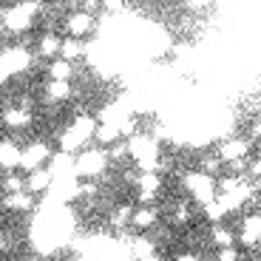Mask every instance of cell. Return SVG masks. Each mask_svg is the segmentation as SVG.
<instances>
[{"mask_svg": "<svg viewBox=\"0 0 261 261\" xmlns=\"http://www.w3.org/2000/svg\"><path fill=\"white\" fill-rule=\"evenodd\" d=\"M97 125L99 122L91 117V114H77L74 122L68 125V128L63 130V137H60V150L68 153V156H74V153L85 150V145L91 142L94 134H97Z\"/></svg>", "mask_w": 261, "mask_h": 261, "instance_id": "6da1fadb", "label": "cell"}, {"mask_svg": "<svg viewBox=\"0 0 261 261\" xmlns=\"http://www.w3.org/2000/svg\"><path fill=\"white\" fill-rule=\"evenodd\" d=\"M108 150L105 148H85L77 153V159H74V173H77V179H83V182H94L97 176H102L105 168H108Z\"/></svg>", "mask_w": 261, "mask_h": 261, "instance_id": "7a4b0ae2", "label": "cell"}, {"mask_svg": "<svg viewBox=\"0 0 261 261\" xmlns=\"http://www.w3.org/2000/svg\"><path fill=\"white\" fill-rule=\"evenodd\" d=\"M51 145L43 142V139H34V142H29L26 148H23V156H20V170L23 173H34V170L40 168H48V162H51Z\"/></svg>", "mask_w": 261, "mask_h": 261, "instance_id": "3957f363", "label": "cell"}, {"mask_svg": "<svg viewBox=\"0 0 261 261\" xmlns=\"http://www.w3.org/2000/svg\"><path fill=\"white\" fill-rule=\"evenodd\" d=\"M37 12H40L37 3H14L3 12V29L6 32H26L37 20Z\"/></svg>", "mask_w": 261, "mask_h": 261, "instance_id": "277c9868", "label": "cell"}, {"mask_svg": "<svg viewBox=\"0 0 261 261\" xmlns=\"http://www.w3.org/2000/svg\"><path fill=\"white\" fill-rule=\"evenodd\" d=\"M29 65H32V54H29V48L12 46V48H6V51H0V83H6L9 77L26 71Z\"/></svg>", "mask_w": 261, "mask_h": 261, "instance_id": "5b68a950", "label": "cell"}, {"mask_svg": "<svg viewBox=\"0 0 261 261\" xmlns=\"http://www.w3.org/2000/svg\"><path fill=\"white\" fill-rule=\"evenodd\" d=\"M185 188H188V193L193 196L196 202H202V204H210L219 196V190H216V182L213 176H204L202 170H193V173H185Z\"/></svg>", "mask_w": 261, "mask_h": 261, "instance_id": "8992f818", "label": "cell"}, {"mask_svg": "<svg viewBox=\"0 0 261 261\" xmlns=\"http://www.w3.org/2000/svg\"><path fill=\"white\" fill-rule=\"evenodd\" d=\"M219 159H222L224 165H233V168H242L244 162H247L250 156V139L244 137H227L222 145H219Z\"/></svg>", "mask_w": 261, "mask_h": 261, "instance_id": "52a82bcc", "label": "cell"}, {"mask_svg": "<svg viewBox=\"0 0 261 261\" xmlns=\"http://www.w3.org/2000/svg\"><path fill=\"white\" fill-rule=\"evenodd\" d=\"M65 32H68V37L74 40H83L88 37V34L97 32V14L85 12V9H74V12L65 14Z\"/></svg>", "mask_w": 261, "mask_h": 261, "instance_id": "ba28073f", "label": "cell"}, {"mask_svg": "<svg viewBox=\"0 0 261 261\" xmlns=\"http://www.w3.org/2000/svg\"><path fill=\"white\" fill-rule=\"evenodd\" d=\"M0 122L6 125L9 130H23L32 125V108H23V105H6L3 114H0Z\"/></svg>", "mask_w": 261, "mask_h": 261, "instance_id": "9c48e42d", "label": "cell"}, {"mask_svg": "<svg viewBox=\"0 0 261 261\" xmlns=\"http://www.w3.org/2000/svg\"><path fill=\"white\" fill-rule=\"evenodd\" d=\"M239 242L244 247H255L261 242V213H250L242 219V227H239Z\"/></svg>", "mask_w": 261, "mask_h": 261, "instance_id": "30bf717a", "label": "cell"}, {"mask_svg": "<svg viewBox=\"0 0 261 261\" xmlns=\"http://www.w3.org/2000/svg\"><path fill=\"white\" fill-rule=\"evenodd\" d=\"M20 156H23V148L14 139H0V170L12 173L14 168H20Z\"/></svg>", "mask_w": 261, "mask_h": 261, "instance_id": "8fae6325", "label": "cell"}, {"mask_svg": "<svg viewBox=\"0 0 261 261\" xmlns=\"http://www.w3.org/2000/svg\"><path fill=\"white\" fill-rule=\"evenodd\" d=\"M51 185H54V173L48 168H40L26 176V193L40 196V193H46V190H51Z\"/></svg>", "mask_w": 261, "mask_h": 261, "instance_id": "7c38bea8", "label": "cell"}, {"mask_svg": "<svg viewBox=\"0 0 261 261\" xmlns=\"http://www.w3.org/2000/svg\"><path fill=\"white\" fill-rule=\"evenodd\" d=\"M156 219H159L156 207H134V216H130V227L137 230L139 236H145L148 230L156 227Z\"/></svg>", "mask_w": 261, "mask_h": 261, "instance_id": "4fadbf2b", "label": "cell"}, {"mask_svg": "<svg viewBox=\"0 0 261 261\" xmlns=\"http://www.w3.org/2000/svg\"><path fill=\"white\" fill-rule=\"evenodd\" d=\"M60 48H63V37L54 32H46L43 37L37 40V54L43 60H57L60 57Z\"/></svg>", "mask_w": 261, "mask_h": 261, "instance_id": "5bb4252c", "label": "cell"}, {"mask_svg": "<svg viewBox=\"0 0 261 261\" xmlns=\"http://www.w3.org/2000/svg\"><path fill=\"white\" fill-rule=\"evenodd\" d=\"M210 242L219 250H227V247H236L239 233H236L233 227H227V224H213V227H210Z\"/></svg>", "mask_w": 261, "mask_h": 261, "instance_id": "9a60e30c", "label": "cell"}, {"mask_svg": "<svg viewBox=\"0 0 261 261\" xmlns=\"http://www.w3.org/2000/svg\"><path fill=\"white\" fill-rule=\"evenodd\" d=\"M74 77V65L71 63H65V60H51L48 63V80L51 83H71Z\"/></svg>", "mask_w": 261, "mask_h": 261, "instance_id": "2e32d148", "label": "cell"}, {"mask_svg": "<svg viewBox=\"0 0 261 261\" xmlns=\"http://www.w3.org/2000/svg\"><path fill=\"white\" fill-rule=\"evenodd\" d=\"M119 125H111V122H99L97 125V134H94V139H97L102 148H114V145L119 142Z\"/></svg>", "mask_w": 261, "mask_h": 261, "instance_id": "e0dca14e", "label": "cell"}, {"mask_svg": "<svg viewBox=\"0 0 261 261\" xmlns=\"http://www.w3.org/2000/svg\"><path fill=\"white\" fill-rule=\"evenodd\" d=\"M3 207L6 210H14V213H29V210L34 207V199H32V193H12V196H6L3 199Z\"/></svg>", "mask_w": 261, "mask_h": 261, "instance_id": "ac0fdd59", "label": "cell"}, {"mask_svg": "<svg viewBox=\"0 0 261 261\" xmlns=\"http://www.w3.org/2000/svg\"><path fill=\"white\" fill-rule=\"evenodd\" d=\"M156 253V244L150 242L148 236H134V239H130V255H134V258L137 261H142V258H148V255H153Z\"/></svg>", "mask_w": 261, "mask_h": 261, "instance_id": "d6986e66", "label": "cell"}, {"mask_svg": "<svg viewBox=\"0 0 261 261\" xmlns=\"http://www.w3.org/2000/svg\"><path fill=\"white\" fill-rule=\"evenodd\" d=\"M85 54L83 48V40H74V37H63V48H60V60H65V63H77L80 57Z\"/></svg>", "mask_w": 261, "mask_h": 261, "instance_id": "ffe728a7", "label": "cell"}, {"mask_svg": "<svg viewBox=\"0 0 261 261\" xmlns=\"http://www.w3.org/2000/svg\"><path fill=\"white\" fill-rule=\"evenodd\" d=\"M43 91H46L48 102H65V99L74 94V88H71V83H51V80H48Z\"/></svg>", "mask_w": 261, "mask_h": 261, "instance_id": "44dd1931", "label": "cell"}, {"mask_svg": "<svg viewBox=\"0 0 261 261\" xmlns=\"http://www.w3.org/2000/svg\"><path fill=\"white\" fill-rule=\"evenodd\" d=\"M137 188H139V193H156L159 196V190H162V179H159V173H139Z\"/></svg>", "mask_w": 261, "mask_h": 261, "instance_id": "7402d4cb", "label": "cell"}, {"mask_svg": "<svg viewBox=\"0 0 261 261\" xmlns=\"http://www.w3.org/2000/svg\"><path fill=\"white\" fill-rule=\"evenodd\" d=\"M0 188L6 190V196H12V193H23V190H26V176H17V173H6V176H3V182H0Z\"/></svg>", "mask_w": 261, "mask_h": 261, "instance_id": "603a6c76", "label": "cell"}, {"mask_svg": "<svg viewBox=\"0 0 261 261\" xmlns=\"http://www.w3.org/2000/svg\"><path fill=\"white\" fill-rule=\"evenodd\" d=\"M202 173L204 176H219V173H222V159H219V153H210V156H202Z\"/></svg>", "mask_w": 261, "mask_h": 261, "instance_id": "cb8c5ba5", "label": "cell"}, {"mask_svg": "<svg viewBox=\"0 0 261 261\" xmlns=\"http://www.w3.org/2000/svg\"><path fill=\"white\" fill-rule=\"evenodd\" d=\"M130 216H134V207H119V210H114V216H111V227H117V230L130 227Z\"/></svg>", "mask_w": 261, "mask_h": 261, "instance_id": "d4e9b609", "label": "cell"}, {"mask_svg": "<svg viewBox=\"0 0 261 261\" xmlns=\"http://www.w3.org/2000/svg\"><path fill=\"white\" fill-rule=\"evenodd\" d=\"M190 222V207H188V202H179L176 207H173V224H188Z\"/></svg>", "mask_w": 261, "mask_h": 261, "instance_id": "484cf974", "label": "cell"}, {"mask_svg": "<svg viewBox=\"0 0 261 261\" xmlns=\"http://www.w3.org/2000/svg\"><path fill=\"white\" fill-rule=\"evenodd\" d=\"M216 261H242V255H239V250H236V247H227V250H219Z\"/></svg>", "mask_w": 261, "mask_h": 261, "instance_id": "4316f807", "label": "cell"}, {"mask_svg": "<svg viewBox=\"0 0 261 261\" xmlns=\"http://www.w3.org/2000/svg\"><path fill=\"white\" fill-rule=\"evenodd\" d=\"M250 139H255V142H261V117L250 122Z\"/></svg>", "mask_w": 261, "mask_h": 261, "instance_id": "83f0119b", "label": "cell"}, {"mask_svg": "<svg viewBox=\"0 0 261 261\" xmlns=\"http://www.w3.org/2000/svg\"><path fill=\"white\" fill-rule=\"evenodd\" d=\"M250 176H253V179H261V156L255 159L253 165H250Z\"/></svg>", "mask_w": 261, "mask_h": 261, "instance_id": "f1b7e54d", "label": "cell"}, {"mask_svg": "<svg viewBox=\"0 0 261 261\" xmlns=\"http://www.w3.org/2000/svg\"><path fill=\"white\" fill-rule=\"evenodd\" d=\"M12 250V239L9 236H0V253H9Z\"/></svg>", "mask_w": 261, "mask_h": 261, "instance_id": "f546056e", "label": "cell"}, {"mask_svg": "<svg viewBox=\"0 0 261 261\" xmlns=\"http://www.w3.org/2000/svg\"><path fill=\"white\" fill-rule=\"evenodd\" d=\"M176 261H202V258H199V255H193V253H182Z\"/></svg>", "mask_w": 261, "mask_h": 261, "instance_id": "4dcf8cb0", "label": "cell"}, {"mask_svg": "<svg viewBox=\"0 0 261 261\" xmlns=\"http://www.w3.org/2000/svg\"><path fill=\"white\" fill-rule=\"evenodd\" d=\"M142 261H162V255H159V253H153V255H148V258H142Z\"/></svg>", "mask_w": 261, "mask_h": 261, "instance_id": "1f68e13d", "label": "cell"}, {"mask_svg": "<svg viewBox=\"0 0 261 261\" xmlns=\"http://www.w3.org/2000/svg\"><path fill=\"white\" fill-rule=\"evenodd\" d=\"M258 244H261V242H258Z\"/></svg>", "mask_w": 261, "mask_h": 261, "instance_id": "d6a6232c", "label": "cell"}]
</instances>
